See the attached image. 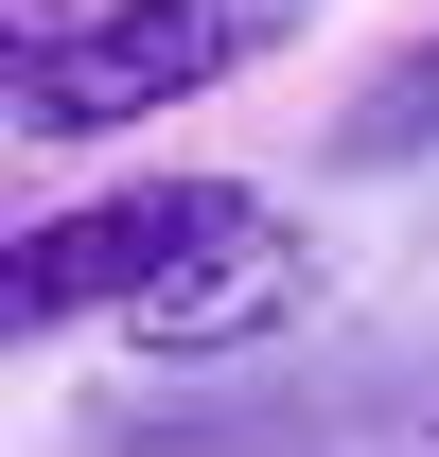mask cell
Listing matches in <instances>:
<instances>
[{"instance_id": "6da1fadb", "label": "cell", "mask_w": 439, "mask_h": 457, "mask_svg": "<svg viewBox=\"0 0 439 457\" xmlns=\"http://www.w3.org/2000/svg\"><path fill=\"white\" fill-rule=\"evenodd\" d=\"M317 36V0H106L54 54H18V141H123L159 106H211Z\"/></svg>"}, {"instance_id": "7a4b0ae2", "label": "cell", "mask_w": 439, "mask_h": 457, "mask_svg": "<svg viewBox=\"0 0 439 457\" xmlns=\"http://www.w3.org/2000/svg\"><path fill=\"white\" fill-rule=\"evenodd\" d=\"M246 228H264L246 176H123V194L36 212L0 246V317H18V335H54V317H159V299L194 282V264H228Z\"/></svg>"}, {"instance_id": "3957f363", "label": "cell", "mask_w": 439, "mask_h": 457, "mask_svg": "<svg viewBox=\"0 0 439 457\" xmlns=\"http://www.w3.org/2000/svg\"><path fill=\"white\" fill-rule=\"evenodd\" d=\"M299 317H317V246H299V228H246V246H228V264H194V282L159 299V317H123V335L159 352V370H228V352H264V335H299Z\"/></svg>"}, {"instance_id": "277c9868", "label": "cell", "mask_w": 439, "mask_h": 457, "mask_svg": "<svg viewBox=\"0 0 439 457\" xmlns=\"http://www.w3.org/2000/svg\"><path fill=\"white\" fill-rule=\"evenodd\" d=\"M334 159H352V176H404V159H439V36H422L404 71H369L352 106H334Z\"/></svg>"}]
</instances>
